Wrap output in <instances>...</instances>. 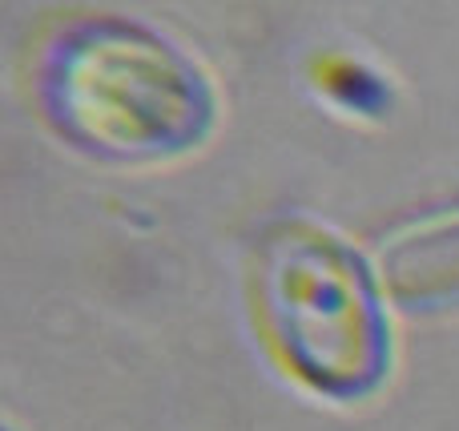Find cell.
<instances>
[{
    "instance_id": "obj_1",
    "label": "cell",
    "mask_w": 459,
    "mask_h": 431,
    "mask_svg": "<svg viewBox=\"0 0 459 431\" xmlns=\"http://www.w3.org/2000/svg\"><path fill=\"white\" fill-rule=\"evenodd\" d=\"M37 85L56 134L105 158L190 150L214 117L198 65L158 32L117 16L61 29Z\"/></svg>"
},
{
    "instance_id": "obj_2",
    "label": "cell",
    "mask_w": 459,
    "mask_h": 431,
    "mask_svg": "<svg viewBox=\"0 0 459 431\" xmlns=\"http://www.w3.org/2000/svg\"><path fill=\"white\" fill-rule=\"evenodd\" d=\"M258 298L270 339L299 379L334 400H359L391 359L371 271L342 238L282 226L262 242Z\"/></svg>"
}]
</instances>
